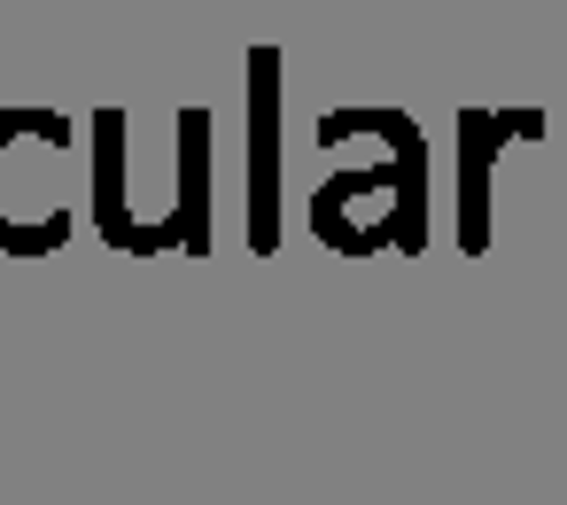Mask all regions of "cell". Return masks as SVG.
I'll return each mask as SVG.
<instances>
[{"label": "cell", "mask_w": 567, "mask_h": 505, "mask_svg": "<svg viewBox=\"0 0 567 505\" xmlns=\"http://www.w3.org/2000/svg\"><path fill=\"white\" fill-rule=\"evenodd\" d=\"M249 241L272 249V187H280V63H257V133H249Z\"/></svg>", "instance_id": "obj_1"}]
</instances>
